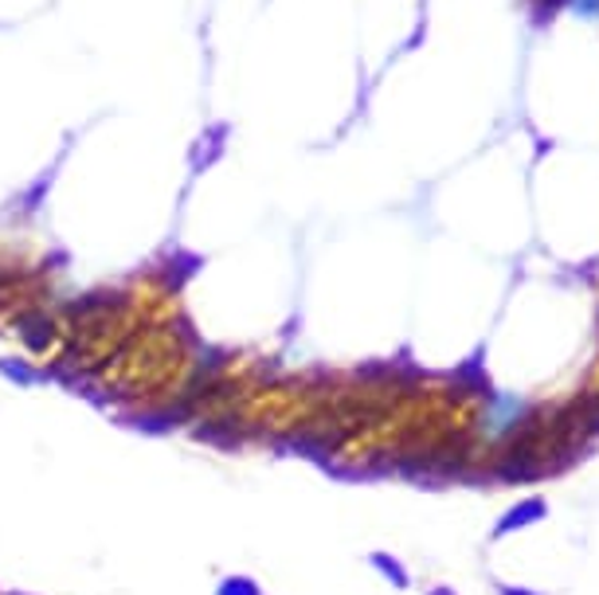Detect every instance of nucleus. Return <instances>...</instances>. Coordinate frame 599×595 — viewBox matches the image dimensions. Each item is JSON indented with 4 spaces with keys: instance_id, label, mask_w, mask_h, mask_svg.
<instances>
[{
    "instance_id": "20e7f679",
    "label": "nucleus",
    "mask_w": 599,
    "mask_h": 595,
    "mask_svg": "<svg viewBox=\"0 0 599 595\" xmlns=\"http://www.w3.org/2000/svg\"><path fill=\"white\" fill-rule=\"evenodd\" d=\"M0 595H4V592H0Z\"/></svg>"
},
{
    "instance_id": "f257e3e1",
    "label": "nucleus",
    "mask_w": 599,
    "mask_h": 595,
    "mask_svg": "<svg viewBox=\"0 0 599 595\" xmlns=\"http://www.w3.org/2000/svg\"><path fill=\"white\" fill-rule=\"evenodd\" d=\"M204 353L185 322L145 325L87 380L90 396L133 423H176L204 372Z\"/></svg>"
},
{
    "instance_id": "f03ea898",
    "label": "nucleus",
    "mask_w": 599,
    "mask_h": 595,
    "mask_svg": "<svg viewBox=\"0 0 599 595\" xmlns=\"http://www.w3.org/2000/svg\"><path fill=\"white\" fill-rule=\"evenodd\" d=\"M548 513V506H545V498H529V501H521V506H513L510 513H505V521L498 529H493V537H505V533H513V529H525V526H537L541 517Z\"/></svg>"
},
{
    "instance_id": "7ed1b4c3",
    "label": "nucleus",
    "mask_w": 599,
    "mask_h": 595,
    "mask_svg": "<svg viewBox=\"0 0 599 595\" xmlns=\"http://www.w3.org/2000/svg\"><path fill=\"white\" fill-rule=\"evenodd\" d=\"M502 595H525V592H502Z\"/></svg>"
}]
</instances>
